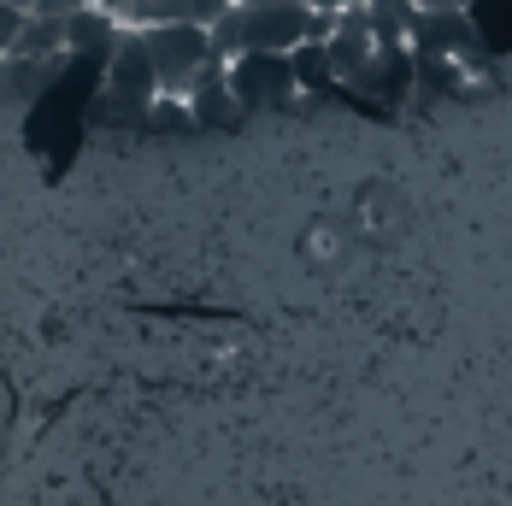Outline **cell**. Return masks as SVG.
Wrapping results in <instances>:
<instances>
[{
	"mask_svg": "<svg viewBox=\"0 0 512 506\" xmlns=\"http://www.w3.org/2000/svg\"><path fill=\"white\" fill-rule=\"evenodd\" d=\"M230 6H236V0H130L124 24H130V30H154V24H206V30H212Z\"/></svg>",
	"mask_w": 512,
	"mask_h": 506,
	"instance_id": "cell-8",
	"label": "cell"
},
{
	"mask_svg": "<svg viewBox=\"0 0 512 506\" xmlns=\"http://www.w3.org/2000/svg\"><path fill=\"white\" fill-rule=\"evenodd\" d=\"M148 48H154L159 95H189V83L218 59L206 24H154V30H148Z\"/></svg>",
	"mask_w": 512,
	"mask_h": 506,
	"instance_id": "cell-1",
	"label": "cell"
},
{
	"mask_svg": "<svg viewBox=\"0 0 512 506\" xmlns=\"http://www.w3.org/2000/svg\"><path fill=\"white\" fill-rule=\"evenodd\" d=\"M477 0H418V12H471Z\"/></svg>",
	"mask_w": 512,
	"mask_h": 506,
	"instance_id": "cell-17",
	"label": "cell"
},
{
	"mask_svg": "<svg viewBox=\"0 0 512 506\" xmlns=\"http://www.w3.org/2000/svg\"><path fill=\"white\" fill-rule=\"evenodd\" d=\"M6 59H65V24L36 12L30 30L18 36V48H6Z\"/></svg>",
	"mask_w": 512,
	"mask_h": 506,
	"instance_id": "cell-12",
	"label": "cell"
},
{
	"mask_svg": "<svg viewBox=\"0 0 512 506\" xmlns=\"http://www.w3.org/2000/svg\"><path fill=\"white\" fill-rule=\"evenodd\" d=\"M189 112H195L201 130H224V124L242 118V101H236V89H230V59H212L201 77L189 83Z\"/></svg>",
	"mask_w": 512,
	"mask_h": 506,
	"instance_id": "cell-7",
	"label": "cell"
},
{
	"mask_svg": "<svg viewBox=\"0 0 512 506\" xmlns=\"http://www.w3.org/2000/svg\"><path fill=\"white\" fill-rule=\"evenodd\" d=\"M365 18H371L377 42H412V24H418V0H365Z\"/></svg>",
	"mask_w": 512,
	"mask_h": 506,
	"instance_id": "cell-11",
	"label": "cell"
},
{
	"mask_svg": "<svg viewBox=\"0 0 512 506\" xmlns=\"http://www.w3.org/2000/svg\"><path fill=\"white\" fill-rule=\"evenodd\" d=\"M95 6H106V12H118V18L130 12V0H95Z\"/></svg>",
	"mask_w": 512,
	"mask_h": 506,
	"instance_id": "cell-18",
	"label": "cell"
},
{
	"mask_svg": "<svg viewBox=\"0 0 512 506\" xmlns=\"http://www.w3.org/2000/svg\"><path fill=\"white\" fill-rule=\"evenodd\" d=\"M118 42H124V30H118V12H106V6H83V12L65 18V53H71V59L112 65Z\"/></svg>",
	"mask_w": 512,
	"mask_h": 506,
	"instance_id": "cell-6",
	"label": "cell"
},
{
	"mask_svg": "<svg viewBox=\"0 0 512 506\" xmlns=\"http://www.w3.org/2000/svg\"><path fill=\"white\" fill-rule=\"evenodd\" d=\"M89 130H148V118H154V101H142V95H124V89H95L89 95Z\"/></svg>",
	"mask_w": 512,
	"mask_h": 506,
	"instance_id": "cell-9",
	"label": "cell"
},
{
	"mask_svg": "<svg viewBox=\"0 0 512 506\" xmlns=\"http://www.w3.org/2000/svg\"><path fill=\"white\" fill-rule=\"evenodd\" d=\"M30 18H36L30 6H12V0H6V6H0V42H6V48H18V36L30 30Z\"/></svg>",
	"mask_w": 512,
	"mask_h": 506,
	"instance_id": "cell-15",
	"label": "cell"
},
{
	"mask_svg": "<svg viewBox=\"0 0 512 506\" xmlns=\"http://www.w3.org/2000/svg\"><path fill=\"white\" fill-rule=\"evenodd\" d=\"M12 6H30V12H36V0H12Z\"/></svg>",
	"mask_w": 512,
	"mask_h": 506,
	"instance_id": "cell-19",
	"label": "cell"
},
{
	"mask_svg": "<svg viewBox=\"0 0 512 506\" xmlns=\"http://www.w3.org/2000/svg\"><path fill=\"white\" fill-rule=\"evenodd\" d=\"M101 83L106 89H124V95H142V101H159V71H154L148 30H124V42H118Z\"/></svg>",
	"mask_w": 512,
	"mask_h": 506,
	"instance_id": "cell-5",
	"label": "cell"
},
{
	"mask_svg": "<svg viewBox=\"0 0 512 506\" xmlns=\"http://www.w3.org/2000/svg\"><path fill=\"white\" fill-rule=\"evenodd\" d=\"M412 42L424 59H460V65H483V30L471 24V12H418L412 24Z\"/></svg>",
	"mask_w": 512,
	"mask_h": 506,
	"instance_id": "cell-3",
	"label": "cell"
},
{
	"mask_svg": "<svg viewBox=\"0 0 512 506\" xmlns=\"http://www.w3.org/2000/svg\"><path fill=\"white\" fill-rule=\"evenodd\" d=\"M65 65H71V53L65 59H6V77H0L6 83V112H24Z\"/></svg>",
	"mask_w": 512,
	"mask_h": 506,
	"instance_id": "cell-10",
	"label": "cell"
},
{
	"mask_svg": "<svg viewBox=\"0 0 512 506\" xmlns=\"http://www.w3.org/2000/svg\"><path fill=\"white\" fill-rule=\"evenodd\" d=\"M348 89L365 95V101H377V106L407 101V89H418V53H412L407 42H383V48L371 53V65L359 71Z\"/></svg>",
	"mask_w": 512,
	"mask_h": 506,
	"instance_id": "cell-4",
	"label": "cell"
},
{
	"mask_svg": "<svg viewBox=\"0 0 512 506\" xmlns=\"http://www.w3.org/2000/svg\"><path fill=\"white\" fill-rule=\"evenodd\" d=\"M295 83H301L307 95L336 89V59H330V42H301V48H295Z\"/></svg>",
	"mask_w": 512,
	"mask_h": 506,
	"instance_id": "cell-13",
	"label": "cell"
},
{
	"mask_svg": "<svg viewBox=\"0 0 512 506\" xmlns=\"http://www.w3.org/2000/svg\"><path fill=\"white\" fill-rule=\"evenodd\" d=\"M230 89H236L242 112L295 106L289 101V89H301V83H295V53H236V59H230Z\"/></svg>",
	"mask_w": 512,
	"mask_h": 506,
	"instance_id": "cell-2",
	"label": "cell"
},
{
	"mask_svg": "<svg viewBox=\"0 0 512 506\" xmlns=\"http://www.w3.org/2000/svg\"><path fill=\"white\" fill-rule=\"evenodd\" d=\"M148 130H159V136H189V130H201V124H195L189 101L177 106V101H165V95H159V101H154V118H148Z\"/></svg>",
	"mask_w": 512,
	"mask_h": 506,
	"instance_id": "cell-14",
	"label": "cell"
},
{
	"mask_svg": "<svg viewBox=\"0 0 512 506\" xmlns=\"http://www.w3.org/2000/svg\"><path fill=\"white\" fill-rule=\"evenodd\" d=\"M83 6H95V0H36V12H42V18H59V24H65L71 12H83Z\"/></svg>",
	"mask_w": 512,
	"mask_h": 506,
	"instance_id": "cell-16",
	"label": "cell"
}]
</instances>
